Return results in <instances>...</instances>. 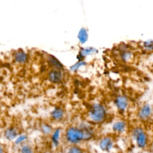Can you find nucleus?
Returning <instances> with one entry per match:
<instances>
[{
  "label": "nucleus",
  "instance_id": "f257e3e1",
  "mask_svg": "<svg viewBox=\"0 0 153 153\" xmlns=\"http://www.w3.org/2000/svg\"><path fill=\"white\" fill-rule=\"evenodd\" d=\"M65 139L69 145H79L85 141L84 133L80 127L70 126L65 131Z\"/></svg>",
  "mask_w": 153,
  "mask_h": 153
},
{
  "label": "nucleus",
  "instance_id": "f03ea898",
  "mask_svg": "<svg viewBox=\"0 0 153 153\" xmlns=\"http://www.w3.org/2000/svg\"><path fill=\"white\" fill-rule=\"evenodd\" d=\"M88 115L91 121L95 123H101L106 118V109L102 104L98 103H94L90 108Z\"/></svg>",
  "mask_w": 153,
  "mask_h": 153
},
{
  "label": "nucleus",
  "instance_id": "7ed1b4c3",
  "mask_svg": "<svg viewBox=\"0 0 153 153\" xmlns=\"http://www.w3.org/2000/svg\"><path fill=\"white\" fill-rule=\"evenodd\" d=\"M131 136L136 145L140 149H145L148 145V136L142 127H134L132 130Z\"/></svg>",
  "mask_w": 153,
  "mask_h": 153
},
{
  "label": "nucleus",
  "instance_id": "20e7f679",
  "mask_svg": "<svg viewBox=\"0 0 153 153\" xmlns=\"http://www.w3.org/2000/svg\"><path fill=\"white\" fill-rule=\"evenodd\" d=\"M20 133L19 128L14 124H11L3 130L2 137L7 142H13Z\"/></svg>",
  "mask_w": 153,
  "mask_h": 153
},
{
  "label": "nucleus",
  "instance_id": "39448f33",
  "mask_svg": "<svg viewBox=\"0 0 153 153\" xmlns=\"http://www.w3.org/2000/svg\"><path fill=\"white\" fill-rule=\"evenodd\" d=\"M115 142L112 137L105 136L102 137L99 142V147L100 149L105 152H109L114 147Z\"/></svg>",
  "mask_w": 153,
  "mask_h": 153
},
{
  "label": "nucleus",
  "instance_id": "423d86ee",
  "mask_svg": "<svg viewBox=\"0 0 153 153\" xmlns=\"http://www.w3.org/2000/svg\"><path fill=\"white\" fill-rule=\"evenodd\" d=\"M13 61L18 65H23L28 60L27 54L22 50H18L12 53Z\"/></svg>",
  "mask_w": 153,
  "mask_h": 153
},
{
  "label": "nucleus",
  "instance_id": "0eeeda50",
  "mask_svg": "<svg viewBox=\"0 0 153 153\" xmlns=\"http://www.w3.org/2000/svg\"><path fill=\"white\" fill-rule=\"evenodd\" d=\"M115 103L118 109L123 112L127 109L128 106V99L124 95H119L116 97L115 100Z\"/></svg>",
  "mask_w": 153,
  "mask_h": 153
},
{
  "label": "nucleus",
  "instance_id": "6e6552de",
  "mask_svg": "<svg viewBox=\"0 0 153 153\" xmlns=\"http://www.w3.org/2000/svg\"><path fill=\"white\" fill-rule=\"evenodd\" d=\"M60 136L61 130L60 128H57L54 129L50 134L51 144L54 148H57L59 146L60 143Z\"/></svg>",
  "mask_w": 153,
  "mask_h": 153
},
{
  "label": "nucleus",
  "instance_id": "1a4fd4ad",
  "mask_svg": "<svg viewBox=\"0 0 153 153\" xmlns=\"http://www.w3.org/2000/svg\"><path fill=\"white\" fill-rule=\"evenodd\" d=\"M48 78L53 82H59L62 79V74L57 69H53L48 74Z\"/></svg>",
  "mask_w": 153,
  "mask_h": 153
},
{
  "label": "nucleus",
  "instance_id": "9d476101",
  "mask_svg": "<svg viewBox=\"0 0 153 153\" xmlns=\"http://www.w3.org/2000/svg\"><path fill=\"white\" fill-rule=\"evenodd\" d=\"M127 128L126 123L124 121H118L115 122L112 125L113 131L117 134H121L124 133Z\"/></svg>",
  "mask_w": 153,
  "mask_h": 153
},
{
  "label": "nucleus",
  "instance_id": "9b49d317",
  "mask_svg": "<svg viewBox=\"0 0 153 153\" xmlns=\"http://www.w3.org/2000/svg\"><path fill=\"white\" fill-rule=\"evenodd\" d=\"M151 114V109L149 104L145 105L139 113V118L142 120H146L149 118Z\"/></svg>",
  "mask_w": 153,
  "mask_h": 153
},
{
  "label": "nucleus",
  "instance_id": "f8f14e48",
  "mask_svg": "<svg viewBox=\"0 0 153 153\" xmlns=\"http://www.w3.org/2000/svg\"><path fill=\"white\" fill-rule=\"evenodd\" d=\"M28 136L25 133H20L18 136L15 139V140L13 142V144L17 147L20 146L21 145L25 144V143L27 142Z\"/></svg>",
  "mask_w": 153,
  "mask_h": 153
},
{
  "label": "nucleus",
  "instance_id": "ddd939ff",
  "mask_svg": "<svg viewBox=\"0 0 153 153\" xmlns=\"http://www.w3.org/2000/svg\"><path fill=\"white\" fill-rule=\"evenodd\" d=\"M18 153H35V151L33 146L26 142L18 147Z\"/></svg>",
  "mask_w": 153,
  "mask_h": 153
},
{
  "label": "nucleus",
  "instance_id": "4468645a",
  "mask_svg": "<svg viewBox=\"0 0 153 153\" xmlns=\"http://www.w3.org/2000/svg\"><path fill=\"white\" fill-rule=\"evenodd\" d=\"M63 111L60 107H56L51 113V116L54 120L60 121L63 117Z\"/></svg>",
  "mask_w": 153,
  "mask_h": 153
},
{
  "label": "nucleus",
  "instance_id": "2eb2a0df",
  "mask_svg": "<svg viewBox=\"0 0 153 153\" xmlns=\"http://www.w3.org/2000/svg\"><path fill=\"white\" fill-rule=\"evenodd\" d=\"M65 153H85V151L79 145H69L65 150Z\"/></svg>",
  "mask_w": 153,
  "mask_h": 153
},
{
  "label": "nucleus",
  "instance_id": "dca6fc26",
  "mask_svg": "<svg viewBox=\"0 0 153 153\" xmlns=\"http://www.w3.org/2000/svg\"><path fill=\"white\" fill-rule=\"evenodd\" d=\"M78 38L81 44H84L88 39L87 31L85 28H81L78 35Z\"/></svg>",
  "mask_w": 153,
  "mask_h": 153
},
{
  "label": "nucleus",
  "instance_id": "f3484780",
  "mask_svg": "<svg viewBox=\"0 0 153 153\" xmlns=\"http://www.w3.org/2000/svg\"><path fill=\"white\" fill-rule=\"evenodd\" d=\"M40 128H41V132L43 133V134L45 136L50 135L53 131L51 126L47 123H42L41 125Z\"/></svg>",
  "mask_w": 153,
  "mask_h": 153
},
{
  "label": "nucleus",
  "instance_id": "a211bd4d",
  "mask_svg": "<svg viewBox=\"0 0 153 153\" xmlns=\"http://www.w3.org/2000/svg\"><path fill=\"white\" fill-rule=\"evenodd\" d=\"M48 61L49 62V63L51 64V65L55 66L57 69H62L63 68L62 65L58 61V60L55 58L54 56L50 55L48 57Z\"/></svg>",
  "mask_w": 153,
  "mask_h": 153
},
{
  "label": "nucleus",
  "instance_id": "6ab92c4d",
  "mask_svg": "<svg viewBox=\"0 0 153 153\" xmlns=\"http://www.w3.org/2000/svg\"><path fill=\"white\" fill-rule=\"evenodd\" d=\"M96 51V50L94 48L92 47H88V48H82L81 50L80 54L79 55L81 56V57H83L84 56H87V55H90V54H92L93 53H94Z\"/></svg>",
  "mask_w": 153,
  "mask_h": 153
},
{
  "label": "nucleus",
  "instance_id": "aec40b11",
  "mask_svg": "<svg viewBox=\"0 0 153 153\" xmlns=\"http://www.w3.org/2000/svg\"><path fill=\"white\" fill-rule=\"evenodd\" d=\"M131 54L130 51H124L123 52V53L121 54V57L123 59L124 61H128L130 60V59L131 58Z\"/></svg>",
  "mask_w": 153,
  "mask_h": 153
},
{
  "label": "nucleus",
  "instance_id": "412c9836",
  "mask_svg": "<svg viewBox=\"0 0 153 153\" xmlns=\"http://www.w3.org/2000/svg\"><path fill=\"white\" fill-rule=\"evenodd\" d=\"M85 64V63L84 61H82V60L79 61V62H78L77 63H76L75 64H74L73 66H72L71 67V70H72V71H76L81 66H83V65H84Z\"/></svg>",
  "mask_w": 153,
  "mask_h": 153
},
{
  "label": "nucleus",
  "instance_id": "4be33fe9",
  "mask_svg": "<svg viewBox=\"0 0 153 153\" xmlns=\"http://www.w3.org/2000/svg\"><path fill=\"white\" fill-rule=\"evenodd\" d=\"M144 47L148 51H151L152 49V41L151 39H149L144 42Z\"/></svg>",
  "mask_w": 153,
  "mask_h": 153
},
{
  "label": "nucleus",
  "instance_id": "5701e85b",
  "mask_svg": "<svg viewBox=\"0 0 153 153\" xmlns=\"http://www.w3.org/2000/svg\"><path fill=\"white\" fill-rule=\"evenodd\" d=\"M5 147L4 145L0 142V153H5Z\"/></svg>",
  "mask_w": 153,
  "mask_h": 153
},
{
  "label": "nucleus",
  "instance_id": "b1692460",
  "mask_svg": "<svg viewBox=\"0 0 153 153\" xmlns=\"http://www.w3.org/2000/svg\"><path fill=\"white\" fill-rule=\"evenodd\" d=\"M42 153H53V152H50V151H44V152H42Z\"/></svg>",
  "mask_w": 153,
  "mask_h": 153
}]
</instances>
